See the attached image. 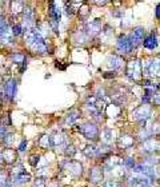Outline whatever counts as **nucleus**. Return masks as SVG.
I'll list each match as a JSON object with an SVG mask.
<instances>
[{
	"label": "nucleus",
	"instance_id": "nucleus-1",
	"mask_svg": "<svg viewBox=\"0 0 160 187\" xmlns=\"http://www.w3.org/2000/svg\"><path fill=\"white\" fill-rule=\"evenodd\" d=\"M26 42L28 43L29 47L33 48L36 52H39V54H46V51H47L46 42H44L42 34H40L38 29L28 28L27 35H26Z\"/></svg>",
	"mask_w": 160,
	"mask_h": 187
},
{
	"label": "nucleus",
	"instance_id": "nucleus-2",
	"mask_svg": "<svg viewBox=\"0 0 160 187\" xmlns=\"http://www.w3.org/2000/svg\"><path fill=\"white\" fill-rule=\"evenodd\" d=\"M79 131L89 140H98L99 139V130L93 123H84L79 127Z\"/></svg>",
	"mask_w": 160,
	"mask_h": 187
},
{
	"label": "nucleus",
	"instance_id": "nucleus-3",
	"mask_svg": "<svg viewBox=\"0 0 160 187\" xmlns=\"http://www.w3.org/2000/svg\"><path fill=\"white\" fill-rule=\"evenodd\" d=\"M116 48L119 54L122 55H126V54H129L132 51V43H131V39H129L127 35H122L119 39H118V44H116Z\"/></svg>",
	"mask_w": 160,
	"mask_h": 187
},
{
	"label": "nucleus",
	"instance_id": "nucleus-4",
	"mask_svg": "<svg viewBox=\"0 0 160 187\" xmlns=\"http://www.w3.org/2000/svg\"><path fill=\"white\" fill-rule=\"evenodd\" d=\"M129 186L131 187H151V179L146 175L136 174L129 178Z\"/></svg>",
	"mask_w": 160,
	"mask_h": 187
},
{
	"label": "nucleus",
	"instance_id": "nucleus-5",
	"mask_svg": "<svg viewBox=\"0 0 160 187\" xmlns=\"http://www.w3.org/2000/svg\"><path fill=\"white\" fill-rule=\"evenodd\" d=\"M127 75L132 80H138L142 76V65H140L139 60H131L127 67Z\"/></svg>",
	"mask_w": 160,
	"mask_h": 187
},
{
	"label": "nucleus",
	"instance_id": "nucleus-6",
	"mask_svg": "<svg viewBox=\"0 0 160 187\" xmlns=\"http://www.w3.org/2000/svg\"><path fill=\"white\" fill-rule=\"evenodd\" d=\"M31 180V175L28 173H26L24 170H19V171H13L12 174V183L20 186V184H24L27 182Z\"/></svg>",
	"mask_w": 160,
	"mask_h": 187
},
{
	"label": "nucleus",
	"instance_id": "nucleus-7",
	"mask_svg": "<svg viewBox=\"0 0 160 187\" xmlns=\"http://www.w3.org/2000/svg\"><path fill=\"white\" fill-rule=\"evenodd\" d=\"M86 106L88 107V110H91V112L96 116H100L103 110V106H100V99L98 96H91L87 99Z\"/></svg>",
	"mask_w": 160,
	"mask_h": 187
},
{
	"label": "nucleus",
	"instance_id": "nucleus-8",
	"mask_svg": "<svg viewBox=\"0 0 160 187\" xmlns=\"http://www.w3.org/2000/svg\"><path fill=\"white\" fill-rule=\"evenodd\" d=\"M146 72L151 76H159L160 75V60L152 59L146 64Z\"/></svg>",
	"mask_w": 160,
	"mask_h": 187
},
{
	"label": "nucleus",
	"instance_id": "nucleus-9",
	"mask_svg": "<svg viewBox=\"0 0 160 187\" xmlns=\"http://www.w3.org/2000/svg\"><path fill=\"white\" fill-rule=\"evenodd\" d=\"M149 115H151V108H149L148 106H142V107L135 110L132 114V116L136 120H146L149 118Z\"/></svg>",
	"mask_w": 160,
	"mask_h": 187
},
{
	"label": "nucleus",
	"instance_id": "nucleus-10",
	"mask_svg": "<svg viewBox=\"0 0 160 187\" xmlns=\"http://www.w3.org/2000/svg\"><path fill=\"white\" fill-rule=\"evenodd\" d=\"M64 167H66V170H68L69 173H72L73 175H79L83 173V166L76 160L68 159L66 163H64Z\"/></svg>",
	"mask_w": 160,
	"mask_h": 187
},
{
	"label": "nucleus",
	"instance_id": "nucleus-11",
	"mask_svg": "<svg viewBox=\"0 0 160 187\" xmlns=\"http://www.w3.org/2000/svg\"><path fill=\"white\" fill-rule=\"evenodd\" d=\"M100 29H102V23H100L99 19L91 20V22H88L87 26H86V31H87L88 35H91V36L98 35L100 32Z\"/></svg>",
	"mask_w": 160,
	"mask_h": 187
},
{
	"label": "nucleus",
	"instance_id": "nucleus-12",
	"mask_svg": "<svg viewBox=\"0 0 160 187\" xmlns=\"http://www.w3.org/2000/svg\"><path fill=\"white\" fill-rule=\"evenodd\" d=\"M131 43H132V47H136L138 44H140L143 42V39H144V29L142 27H138V28H135L133 29V32L131 35Z\"/></svg>",
	"mask_w": 160,
	"mask_h": 187
},
{
	"label": "nucleus",
	"instance_id": "nucleus-13",
	"mask_svg": "<svg viewBox=\"0 0 160 187\" xmlns=\"http://www.w3.org/2000/svg\"><path fill=\"white\" fill-rule=\"evenodd\" d=\"M4 94L8 99H12L16 94V80L15 79H11L9 82L6 84V88H4Z\"/></svg>",
	"mask_w": 160,
	"mask_h": 187
},
{
	"label": "nucleus",
	"instance_id": "nucleus-14",
	"mask_svg": "<svg viewBox=\"0 0 160 187\" xmlns=\"http://www.w3.org/2000/svg\"><path fill=\"white\" fill-rule=\"evenodd\" d=\"M60 16H62V13H60V8L58 7L56 3H51L49 4V18L53 22L59 23L60 22Z\"/></svg>",
	"mask_w": 160,
	"mask_h": 187
},
{
	"label": "nucleus",
	"instance_id": "nucleus-15",
	"mask_svg": "<svg viewBox=\"0 0 160 187\" xmlns=\"http://www.w3.org/2000/svg\"><path fill=\"white\" fill-rule=\"evenodd\" d=\"M143 150L147 153H155V151L160 150V143H158L155 139H148L146 143L143 144Z\"/></svg>",
	"mask_w": 160,
	"mask_h": 187
},
{
	"label": "nucleus",
	"instance_id": "nucleus-16",
	"mask_svg": "<svg viewBox=\"0 0 160 187\" xmlns=\"http://www.w3.org/2000/svg\"><path fill=\"white\" fill-rule=\"evenodd\" d=\"M64 143V136L63 134L60 132H56L49 136V144H51V147H59V146H62Z\"/></svg>",
	"mask_w": 160,
	"mask_h": 187
},
{
	"label": "nucleus",
	"instance_id": "nucleus-17",
	"mask_svg": "<svg viewBox=\"0 0 160 187\" xmlns=\"http://www.w3.org/2000/svg\"><path fill=\"white\" fill-rule=\"evenodd\" d=\"M119 146L122 148H131L133 146V138L131 135H123L119 139Z\"/></svg>",
	"mask_w": 160,
	"mask_h": 187
},
{
	"label": "nucleus",
	"instance_id": "nucleus-18",
	"mask_svg": "<svg viewBox=\"0 0 160 187\" xmlns=\"http://www.w3.org/2000/svg\"><path fill=\"white\" fill-rule=\"evenodd\" d=\"M143 44H144V47L148 48V49H155L158 47V39L155 35H148V36L144 39Z\"/></svg>",
	"mask_w": 160,
	"mask_h": 187
},
{
	"label": "nucleus",
	"instance_id": "nucleus-19",
	"mask_svg": "<svg viewBox=\"0 0 160 187\" xmlns=\"http://www.w3.org/2000/svg\"><path fill=\"white\" fill-rule=\"evenodd\" d=\"M107 62H108V65H109L111 68L118 70V68L122 67L123 59H122V58H119V56H116V55H112V56H109V58H108Z\"/></svg>",
	"mask_w": 160,
	"mask_h": 187
},
{
	"label": "nucleus",
	"instance_id": "nucleus-20",
	"mask_svg": "<svg viewBox=\"0 0 160 187\" xmlns=\"http://www.w3.org/2000/svg\"><path fill=\"white\" fill-rule=\"evenodd\" d=\"M89 178H91V180L95 182V183L100 182V180L103 179V171H102V169H99V167L92 169L91 173H89Z\"/></svg>",
	"mask_w": 160,
	"mask_h": 187
},
{
	"label": "nucleus",
	"instance_id": "nucleus-21",
	"mask_svg": "<svg viewBox=\"0 0 160 187\" xmlns=\"http://www.w3.org/2000/svg\"><path fill=\"white\" fill-rule=\"evenodd\" d=\"M84 154H86L88 158H93V156L99 155V148L93 144H88L86 148H84Z\"/></svg>",
	"mask_w": 160,
	"mask_h": 187
},
{
	"label": "nucleus",
	"instance_id": "nucleus-22",
	"mask_svg": "<svg viewBox=\"0 0 160 187\" xmlns=\"http://www.w3.org/2000/svg\"><path fill=\"white\" fill-rule=\"evenodd\" d=\"M3 159H4V162H7V163H12V162L16 159V153L11 148H7L3 154Z\"/></svg>",
	"mask_w": 160,
	"mask_h": 187
},
{
	"label": "nucleus",
	"instance_id": "nucleus-23",
	"mask_svg": "<svg viewBox=\"0 0 160 187\" xmlns=\"http://www.w3.org/2000/svg\"><path fill=\"white\" fill-rule=\"evenodd\" d=\"M79 116H80V112L78 110H72L71 112H69L67 116H66V123L68 124H72L73 122H76V120L79 119Z\"/></svg>",
	"mask_w": 160,
	"mask_h": 187
},
{
	"label": "nucleus",
	"instance_id": "nucleus-24",
	"mask_svg": "<svg viewBox=\"0 0 160 187\" xmlns=\"http://www.w3.org/2000/svg\"><path fill=\"white\" fill-rule=\"evenodd\" d=\"M8 34V23L3 16H0V38L7 36Z\"/></svg>",
	"mask_w": 160,
	"mask_h": 187
},
{
	"label": "nucleus",
	"instance_id": "nucleus-25",
	"mask_svg": "<svg viewBox=\"0 0 160 187\" xmlns=\"http://www.w3.org/2000/svg\"><path fill=\"white\" fill-rule=\"evenodd\" d=\"M12 59L16 62L18 64H26V56L24 55H22V54H15V55H12Z\"/></svg>",
	"mask_w": 160,
	"mask_h": 187
},
{
	"label": "nucleus",
	"instance_id": "nucleus-26",
	"mask_svg": "<svg viewBox=\"0 0 160 187\" xmlns=\"http://www.w3.org/2000/svg\"><path fill=\"white\" fill-rule=\"evenodd\" d=\"M102 187H122V183L118 180H107V182H104V183L102 184Z\"/></svg>",
	"mask_w": 160,
	"mask_h": 187
},
{
	"label": "nucleus",
	"instance_id": "nucleus-27",
	"mask_svg": "<svg viewBox=\"0 0 160 187\" xmlns=\"http://www.w3.org/2000/svg\"><path fill=\"white\" fill-rule=\"evenodd\" d=\"M75 153H76V150L73 148V146H67V148H66V151H64V154H66L67 156H73L75 155Z\"/></svg>",
	"mask_w": 160,
	"mask_h": 187
},
{
	"label": "nucleus",
	"instance_id": "nucleus-28",
	"mask_svg": "<svg viewBox=\"0 0 160 187\" xmlns=\"http://www.w3.org/2000/svg\"><path fill=\"white\" fill-rule=\"evenodd\" d=\"M124 166H126L127 169H133L136 164H135V162H133L132 158H127L126 160H124Z\"/></svg>",
	"mask_w": 160,
	"mask_h": 187
},
{
	"label": "nucleus",
	"instance_id": "nucleus-29",
	"mask_svg": "<svg viewBox=\"0 0 160 187\" xmlns=\"http://www.w3.org/2000/svg\"><path fill=\"white\" fill-rule=\"evenodd\" d=\"M40 144L43 147H51V144H49V136H43L42 140H40Z\"/></svg>",
	"mask_w": 160,
	"mask_h": 187
},
{
	"label": "nucleus",
	"instance_id": "nucleus-30",
	"mask_svg": "<svg viewBox=\"0 0 160 187\" xmlns=\"http://www.w3.org/2000/svg\"><path fill=\"white\" fill-rule=\"evenodd\" d=\"M66 11H67V13L68 15H73L75 13V8L72 7V3H66Z\"/></svg>",
	"mask_w": 160,
	"mask_h": 187
},
{
	"label": "nucleus",
	"instance_id": "nucleus-31",
	"mask_svg": "<svg viewBox=\"0 0 160 187\" xmlns=\"http://www.w3.org/2000/svg\"><path fill=\"white\" fill-rule=\"evenodd\" d=\"M12 140H13V134H6V136H4V142H6V144H11Z\"/></svg>",
	"mask_w": 160,
	"mask_h": 187
},
{
	"label": "nucleus",
	"instance_id": "nucleus-32",
	"mask_svg": "<svg viewBox=\"0 0 160 187\" xmlns=\"http://www.w3.org/2000/svg\"><path fill=\"white\" fill-rule=\"evenodd\" d=\"M12 34L13 35H20L22 34V26H13V28H12Z\"/></svg>",
	"mask_w": 160,
	"mask_h": 187
},
{
	"label": "nucleus",
	"instance_id": "nucleus-33",
	"mask_svg": "<svg viewBox=\"0 0 160 187\" xmlns=\"http://www.w3.org/2000/svg\"><path fill=\"white\" fill-rule=\"evenodd\" d=\"M152 100H153V103L156 104V106H160V95H159V94H155L153 98H152Z\"/></svg>",
	"mask_w": 160,
	"mask_h": 187
},
{
	"label": "nucleus",
	"instance_id": "nucleus-34",
	"mask_svg": "<svg viewBox=\"0 0 160 187\" xmlns=\"http://www.w3.org/2000/svg\"><path fill=\"white\" fill-rule=\"evenodd\" d=\"M7 134V131H6V127H3V126H0V138H4Z\"/></svg>",
	"mask_w": 160,
	"mask_h": 187
},
{
	"label": "nucleus",
	"instance_id": "nucleus-35",
	"mask_svg": "<svg viewBox=\"0 0 160 187\" xmlns=\"http://www.w3.org/2000/svg\"><path fill=\"white\" fill-rule=\"evenodd\" d=\"M26 146H27V140H23V142L20 143V146H19V151H24V150H26Z\"/></svg>",
	"mask_w": 160,
	"mask_h": 187
},
{
	"label": "nucleus",
	"instance_id": "nucleus-36",
	"mask_svg": "<svg viewBox=\"0 0 160 187\" xmlns=\"http://www.w3.org/2000/svg\"><path fill=\"white\" fill-rule=\"evenodd\" d=\"M155 12H156V18L160 19V3L158 4V7H156V9H155Z\"/></svg>",
	"mask_w": 160,
	"mask_h": 187
},
{
	"label": "nucleus",
	"instance_id": "nucleus-37",
	"mask_svg": "<svg viewBox=\"0 0 160 187\" xmlns=\"http://www.w3.org/2000/svg\"><path fill=\"white\" fill-rule=\"evenodd\" d=\"M6 183V176H4L3 174H0V186Z\"/></svg>",
	"mask_w": 160,
	"mask_h": 187
},
{
	"label": "nucleus",
	"instance_id": "nucleus-38",
	"mask_svg": "<svg viewBox=\"0 0 160 187\" xmlns=\"http://www.w3.org/2000/svg\"><path fill=\"white\" fill-rule=\"evenodd\" d=\"M43 184H44L43 179H39V182H36V183H35V186H36V187H42Z\"/></svg>",
	"mask_w": 160,
	"mask_h": 187
},
{
	"label": "nucleus",
	"instance_id": "nucleus-39",
	"mask_svg": "<svg viewBox=\"0 0 160 187\" xmlns=\"http://www.w3.org/2000/svg\"><path fill=\"white\" fill-rule=\"evenodd\" d=\"M0 187H12V186L9 184V183H4V184H2V186H0Z\"/></svg>",
	"mask_w": 160,
	"mask_h": 187
}]
</instances>
